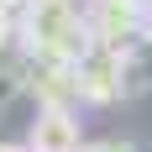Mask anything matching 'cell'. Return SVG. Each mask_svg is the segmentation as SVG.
Here are the masks:
<instances>
[{"mask_svg": "<svg viewBox=\"0 0 152 152\" xmlns=\"http://www.w3.org/2000/svg\"><path fill=\"white\" fill-rule=\"evenodd\" d=\"M21 5L26 11L16 21V31H21V47L31 63H74L94 42L79 0H21Z\"/></svg>", "mask_w": 152, "mask_h": 152, "instance_id": "1", "label": "cell"}, {"mask_svg": "<svg viewBox=\"0 0 152 152\" xmlns=\"http://www.w3.org/2000/svg\"><path fill=\"white\" fill-rule=\"evenodd\" d=\"M74 100H89V105H115L121 100V47H100L89 42L74 58Z\"/></svg>", "mask_w": 152, "mask_h": 152, "instance_id": "2", "label": "cell"}, {"mask_svg": "<svg viewBox=\"0 0 152 152\" xmlns=\"http://www.w3.org/2000/svg\"><path fill=\"white\" fill-rule=\"evenodd\" d=\"M84 16L100 47H131L142 37V0H94Z\"/></svg>", "mask_w": 152, "mask_h": 152, "instance_id": "3", "label": "cell"}, {"mask_svg": "<svg viewBox=\"0 0 152 152\" xmlns=\"http://www.w3.org/2000/svg\"><path fill=\"white\" fill-rule=\"evenodd\" d=\"M79 115L68 105H42L37 110V121H31V131H26V142L31 147H47V152H68V147H79Z\"/></svg>", "mask_w": 152, "mask_h": 152, "instance_id": "4", "label": "cell"}, {"mask_svg": "<svg viewBox=\"0 0 152 152\" xmlns=\"http://www.w3.org/2000/svg\"><path fill=\"white\" fill-rule=\"evenodd\" d=\"M21 89V68H5V74H0V110L11 105V94Z\"/></svg>", "mask_w": 152, "mask_h": 152, "instance_id": "5", "label": "cell"}, {"mask_svg": "<svg viewBox=\"0 0 152 152\" xmlns=\"http://www.w3.org/2000/svg\"><path fill=\"white\" fill-rule=\"evenodd\" d=\"M11 31H16V16H11V5H0V47L11 42Z\"/></svg>", "mask_w": 152, "mask_h": 152, "instance_id": "6", "label": "cell"}, {"mask_svg": "<svg viewBox=\"0 0 152 152\" xmlns=\"http://www.w3.org/2000/svg\"><path fill=\"white\" fill-rule=\"evenodd\" d=\"M142 37L152 42V0H142Z\"/></svg>", "mask_w": 152, "mask_h": 152, "instance_id": "7", "label": "cell"}, {"mask_svg": "<svg viewBox=\"0 0 152 152\" xmlns=\"http://www.w3.org/2000/svg\"><path fill=\"white\" fill-rule=\"evenodd\" d=\"M0 5H21V0H0Z\"/></svg>", "mask_w": 152, "mask_h": 152, "instance_id": "8", "label": "cell"}]
</instances>
